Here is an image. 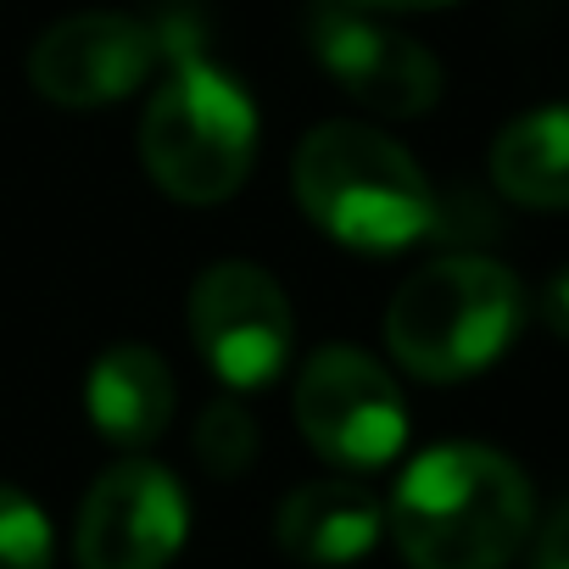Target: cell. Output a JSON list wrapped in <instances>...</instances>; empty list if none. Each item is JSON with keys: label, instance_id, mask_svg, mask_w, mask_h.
Returning a JSON list of instances; mask_svg holds the SVG:
<instances>
[{"label": "cell", "instance_id": "1", "mask_svg": "<svg viewBox=\"0 0 569 569\" xmlns=\"http://www.w3.org/2000/svg\"><path fill=\"white\" fill-rule=\"evenodd\" d=\"M157 34L168 73L140 118L146 173L173 201H229L257 157V107L240 90V79L201 51V29L190 18H168Z\"/></svg>", "mask_w": 569, "mask_h": 569}, {"label": "cell", "instance_id": "2", "mask_svg": "<svg viewBox=\"0 0 569 569\" xmlns=\"http://www.w3.org/2000/svg\"><path fill=\"white\" fill-rule=\"evenodd\" d=\"M536 519L530 480L480 441L419 452L391 497V536L413 569H502Z\"/></svg>", "mask_w": 569, "mask_h": 569}, {"label": "cell", "instance_id": "3", "mask_svg": "<svg viewBox=\"0 0 569 569\" xmlns=\"http://www.w3.org/2000/svg\"><path fill=\"white\" fill-rule=\"evenodd\" d=\"M302 212L352 251H408L436 229V190L425 168L369 123H319L291 157Z\"/></svg>", "mask_w": 569, "mask_h": 569}, {"label": "cell", "instance_id": "4", "mask_svg": "<svg viewBox=\"0 0 569 569\" xmlns=\"http://www.w3.org/2000/svg\"><path fill=\"white\" fill-rule=\"evenodd\" d=\"M525 325L519 279L491 257H436L413 268L386 308L391 358L430 380L452 386L491 369Z\"/></svg>", "mask_w": 569, "mask_h": 569}, {"label": "cell", "instance_id": "5", "mask_svg": "<svg viewBox=\"0 0 569 569\" xmlns=\"http://www.w3.org/2000/svg\"><path fill=\"white\" fill-rule=\"evenodd\" d=\"M190 341L229 391H262L284 375L297 319L279 279L257 262H212L190 291Z\"/></svg>", "mask_w": 569, "mask_h": 569}, {"label": "cell", "instance_id": "6", "mask_svg": "<svg viewBox=\"0 0 569 569\" xmlns=\"http://www.w3.org/2000/svg\"><path fill=\"white\" fill-rule=\"evenodd\" d=\"M297 430L341 469H380L408 441L397 380L358 347H325L297 380Z\"/></svg>", "mask_w": 569, "mask_h": 569}, {"label": "cell", "instance_id": "7", "mask_svg": "<svg viewBox=\"0 0 569 569\" xmlns=\"http://www.w3.org/2000/svg\"><path fill=\"white\" fill-rule=\"evenodd\" d=\"M184 486L151 458H123L84 491L73 552L79 569H168L184 547Z\"/></svg>", "mask_w": 569, "mask_h": 569}, {"label": "cell", "instance_id": "8", "mask_svg": "<svg viewBox=\"0 0 569 569\" xmlns=\"http://www.w3.org/2000/svg\"><path fill=\"white\" fill-rule=\"evenodd\" d=\"M308 40L325 73L386 118H419L441 101V62L419 40L369 18L358 0H313Z\"/></svg>", "mask_w": 569, "mask_h": 569}, {"label": "cell", "instance_id": "9", "mask_svg": "<svg viewBox=\"0 0 569 569\" xmlns=\"http://www.w3.org/2000/svg\"><path fill=\"white\" fill-rule=\"evenodd\" d=\"M162 62V34L123 12H79L46 29L29 51V84L57 107H112Z\"/></svg>", "mask_w": 569, "mask_h": 569}, {"label": "cell", "instance_id": "10", "mask_svg": "<svg viewBox=\"0 0 569 569\" xmlns=\"http://www.w3.org/2000/svg\"><path fill=\"white\" fill-rule=\"evenodd\" d=\"M380 530H386V508L352 480L297 486L279 502V519H273L279 547L297 563H319V569H341V563L369 558Z\"/></svg>", "mask_w": 569, "mask_h": 569}, {"label": "cell", "instance_id": "11", "mask_svg": "<svg viewBox=\"0 0 569 569\" xmlns=\"http://www.w3.org/2000/svg\"><path fill=\"white\" fill-rule=\"evenodd\" d=\"M173 369L162 363L157 347H140V341H123V347H107L96 363H90V380H84V408H90V425L112 441V447H151L168 419H173Z\"/></svg>", "mask_w": 569, "mask_h": 569}, {"label": "cell", "instance_id": "12", "mask_svg": "<svg viewBox=\"0 0 569 569\" xmlns=\"http://www.w3.org/2000/svg\"><path fill=\"white\" fill-rule=\"evenodd\" d=\"M491 179L519 207H569V107H536L513 118L491 146Z\"/></svg>", "mask_w": 569, "mask_h": 569}, {"label": "cell", "instance_id": "13", "mask_svg": "<svg viewBox=\"0 0 569 569\" xmlns=\"http://www.w3.org/2000/svg\"><path fill=\"white\" fill-rule=\"evenodd\" d=\"M51 552L57 541L46 508L29 491L0 480V569H51Z\"/></svg>", "mask_w": 569, "mask_h": 569}, {"label": "cell", "instance_id": "14", "mask_svg": "<svg viewBox=\"0 0 569 569\" xmlns=\"http://www.w3.org/2000/svg\"><path fill=\"white\" fill-rule=\"evenodd\" d=\"M196 458L218 475V480H234L246 475V463L257 458V425L240 402H212L196 425Z\"/></svg>", "mask_w": 569, "mask_h": 569}, {"label": "cell", "instance_id": "15", "mask_svg": "<svg viewBox=\"0 0 569 569\" xmlns=\"http://www.w3.org/2000/svg\"><path fill=\"white\" fill-rule=\"evenodd\" d=\"M536 569H569V502L552 513V525L536 541Z\"/></svg>", "mask_w": 569, "mask_h": 569}, {"label": "cell", "instance_id": "16", "mask_svg": "<svg viewBox=\"0 0 569 569\" xmlns=\"http://www.w3.org/2000/svg\"><path fill=\"white\" fill-rule=\"evenodd\" d=\"M541 319L558 341H569V268H558L547 279V291H541Z\"/></svg>", "mask_w": 569, "mask_h": 569}, {"label": "cell", "instance_id": "17", "mask_svg": "<svg viewBox=\"0 0 569 569\" xmlns=\"http://www.w3.org/2000/svg\"><path fill=\"white\" fill-rule=\"evenodd\" d=\"M369 12H441V7H458V0H358Z\"/></svg>", "mask_w": 569, "mask_h": 569}]
</instances>
